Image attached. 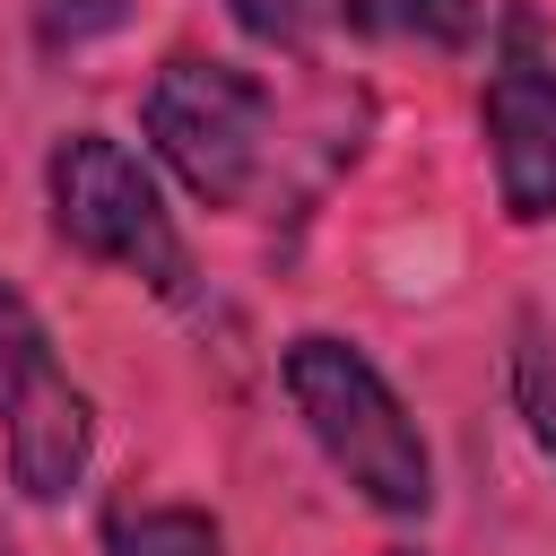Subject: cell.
<instances>
[{
	"instance_id": "1",
	"label": "cell",
	"mask_w": 556,
	"mask_h": 556,
	"mask_svg": "<svg viewBox=\"0 0 556 556\" xmlns=\"http://www.w3.org/2000/svg\"><path fill=\"white\" fill-rule=\"evenodd\" d=\"M278 382L304 417V434L321 443V460L391 521H426L434 513V460H426V434L417 417L400 408V391L382 382V365L356 348V339H330V330H304L278 348Z\"/></svg>"
},
{
	"instance_id": "2",
	"label": "cell",
	"mask_w": 556,
	"mask_h": 556,
	"mask_svg": "<svg viewBox=\"0 0 556 556\" xmlns=\"http://www.w3.org/2000/svg\"><path fill=\"white\" fill-rule=\"evenodd\" d=\"M43 191H52V226H61L70 252L148 278L165 304H191V252H182V235H174V217H165L156 174H148L122 139L70 130V139L52 148V165H43Z\"/></svg>"
},
{
	"instance_id": "3",
	"label": "cell",
	"mask_w": 556,
	"mask_h": 556,
	"mask_svg": "<svg viewBox=\"0 0 556 556\" xmlns=\"http://www.w3.org/2000/svg\"><path fill=\"white\" fill-rule=\"evenodd\" d=\"M139 122H148V148L182 174L191 200L243 208L261 191V165H269V87L252 70L208 61V52H174L148 78Z\"/></svg>"
},
{
	"instance_id": "4",
	"label": "cell",
	"mask_w": 556,
	"mask_h": 556,
	"mask_svg": "<svg viewBox=\"0 0 556 556\" xmlns=\"http://www.w3.org/2000/svg\"><path fill=\"white\" fill-rule=\"evenodd\" d=\"M0 452H9V486L26 504H61L96 452V408L9 278H0Z\"/></svg>"
},
{
	"instance_id": "5",
	"label": "cell",
	"mask_w": 556,
	"mask_h": 556,
	"mask_svg": "<svg viewBox=\"0 0 556 556\" xmlns=\"http://www.w3.org/2000/svg\"><path fill=\"white\" fill-rule=\"evenodd\" d=\"M486 148H495V191L513 226L556 217V52L539 9H504L495 26V70H486Z\"/></svg>"
},
{
	"instance_id": "6",
	"label": "cell",
	"mask_w": 556,
	"mask_h": 556,
	"mask_svg": "<svg viewBox=\"0 0 556 556\" xmlns=\"http://www.w3.org/2000/svg\"><path fill=\"white\" fill-rule=\"evenodd\" d=\"M339 17H348L356 35H391V43L460 52V43H478L486 0H339Z\"/></svg>"
},
{
	"instance_id": "7",
	"label": "cell",
	"mask_w": 556,
	"mask_h": 556,
	"mask_svg": "<svg viewBox=\"0 0 556 556\" xmlns=\"http://www.w3.org/2000/svg\"><path fill=\"white\" fill-rule=\"evenodd\" d=\"M104 547L113 556H226V530L200 504H113Z\"/></svg>"
},
{
	"instance_id": "8",
	"label": "cell",
	"mask_w": 556,
	"mask_h": 556,
	"mask_svg": "<svg viewBox=\"0 0 556 556\" xmlns=\"http://www.w3.org/2000/svg\"><path fill=\"white\" fill-rule=\"evenodd\" d=\"M513 400H521L539 452L556 460V339H547L539 321H521V348H513Z\"/></svg>"
},
{
	"instance_id": "9",
	"label": "cell",
	"mask_w": 556,
	"mask_h": 556,
	"mask_svg": "<svg viewBox=\"0 0 556 556\" xmlns=\"http://www.w3.org/2000/svg\"><path fill=\"white\" fill-rule=\"evenodd\" d=\"M226 9H235V26H243L252 43L304 52V43H313V26H321V9H339V0H226Z\"/></svg>"
},
{
	"instance_id": "10",
	"label": "cell",
	"mask_w": 556,
	"mask_h": 556,
	"mask_svg": "<svg viewBox=\"0 0 556 556\" xmlns=\"http://www.w3.org/2000/svg\"><path fill=\"white\" fill-rule=\"evenodd\" d=\"M87 26H122V0H52L43 9V43H78Z\"/></svg>"
},
{
	"instance_id": "11",
	"label": "cell",
	"mask_w": 556,
	"mask_h": 556,
	"mask_svg": "<svg viewBox=\"0 0 556 556\" xmlns=\"http://www.w3.org/2000/svg\"><path fill=\"white\" fill-rule=\"evenodd\" d=\"M0 556H17V547H9V530H0Z\"/></svg>"
},
{
	"instance_id": "12",
	"label": "cell",
	"mask_w": 556,
	"mask_h": 556,
	"mask_svg": "<svg viewBox=\"0 0 556 556\" xmlns=\"http://www.w3.org/2000/svg\"><path fill=\"white\" fill-rule=\"evenodd\" d=\"M391 556H417V547H391Z\"/></svg>"
}]
</instances>
